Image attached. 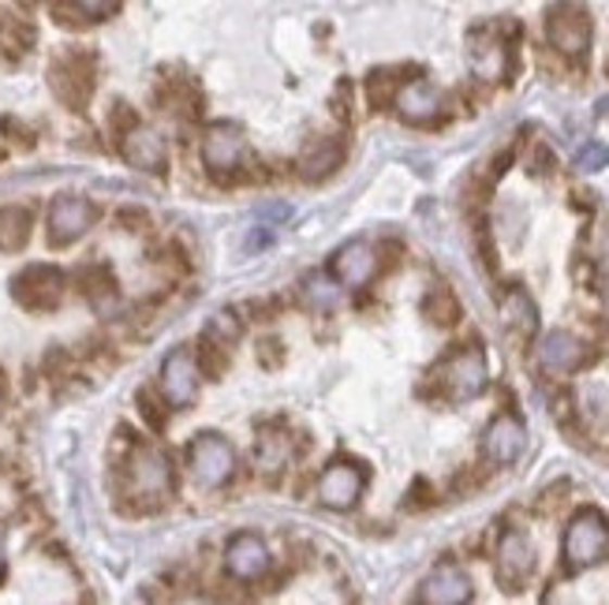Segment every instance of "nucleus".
Returning <instances> with one entry per match:
<instances>
[{"label":"nucleus","instance_id":"15","mask_svg":"<svg viewBox=\"0 0 609 605\" xmlns=\"http://www.w3.org/2000/svg\"><path fill=\"white\" fill-rule=\"evenodd\" d=\"M468 61L482 82H502L509 75V41L494 30H475L468 38Z\"/></svg>","mask_w":609,"mask_h":605},{"label":"nucleus","instance_id":"27","mask_svg":"<svg viewBox=\"0 0 609 605\" xmlns=\"http://www.w3.org/2000/svg\"><path fill=\"white\" fill-rule=\"evenodd\" d=\"M289 456H292V441H289V437L266 434V437L258 441V464L266 467V471L284 467V464H289Z\"/></svg>","mask_w":609,"mask_h":605},{"label":"nucleus","instance_id":"9","mask_svg":"<svg viewBox=\"0 0 609 605\" xmlns=\"http://www.w3.org/2000/svg\"><path fill=\"white\" fill-rule=\"evenodd\" d=\"M12 296L27 310H56L64 299V273L56 266H27L12 276Z\"/></svg>","mask_w":609,"mask_h":605},{"label":"nucleus","instance_id":"17","mask_svg":"<svg viewBox=\"0 0 609 605\" xmlns=\"http://www.w3.org/2000/svg\"><path fill=\"white\" fill-rule=\"evenodd\" d=\"M393 105H396V113H401V120L434 124L437 116H442V108H445V98H442V90H437L434 82L411 79L393 94Z\"/></svg>","mask_w":609,"mask_h":605},{"label":"nucleus","instance_id":"20","mask_svg":"<svg viewBox=\"0 0 609 605\" xmlns=\"http://www.w3.org/2000/svg\"><path fill=\"white\" fill-rule=\"evenodd\" d=\"M538 363H543V370H549V374H572V370H580L587 363V348H583L580 336H572L569 330H554L538 344Z\"/></svg>","mask_w":609,"mask_h":605},{"label":"nucleus","instance_id":"32","mask_svg":"<svg viewBox=\"0 0 609 605\" xmlns=\"http://www.w3.org/2000/svg\"><path fill=\"white\" fill-rule=\"evenodd\" d=\"M139 411H142V419L154 426V430H161V426H165V411H161V400L150 389L139 392Z\"/></svg>","mask_w":609,"mask_h":605},{"label":"nucleus","instance_id":"4","mask_svg":"<svg viewBox=\"0 0 609 605\" xmlns=\"http://www.w3.org/2000/svg\"><path fill=\"white\" fill-rule=\"evenodd\" d=\"M248 162V139L236 124H210L202 139V165L214 180L232 183L240 180V168Z\"/></svg>","mask_w":609,"mask_h":605},{"label":"nucleus","instance_id":"6","mask_svg":"<svg viewBox=\"0 0 609 605\" xmlns=\"http://www.w3.org/2000/svg\"><path fill=\"white\" fill-rule=\"evenodd\" d=\"M188 467L194 475V482L206 486V490H217L228 478L236 475V452L225 437L217 434H199L188 445Z\"/></svg>","mask_w":609,"mask_h":605},{"label":"nucleus","instance_id":"30","mask_svg":"<svg viewBox=\"0 0 609 605\" xmlns=\"http://www.w3.org/2000/svg\"><path fill=\"white\" fill-rule=\"evenodd\" d=\"M609 165V150L602 146V142H587V146L576 154V168L580 172H598V168Z\"/></svg>","mask_w":609,"mask_h":605},{"label":"nucleus","instance_id":"11","mask_svg":"<svg viewBox=\"0 0 609 605\" xmlns=\"http://www.w3.org/2000/svg\"><path fill=\"white\" fill-rule=\"evenodd\" d=\"M363 486H367V475H363L359 464H348V460H337L321 471L318 478V501L333 512H348L355 509V501L363 498Z\"/></svg>","mask_w":609,"mask_h":605},{"label":"nucleus","instance_id":"1","mask_svg":"<svg viewBox=\"0 0 609 605\" xmlns=\"http://www.w3.org/2000/svg\"><path fill=\"white\" fill-rule=\"evenodd\" d=\"M124 478H128V498L139 501V509H157L161 501L173 493V464L168 456L154 445H139L131 452L128 467H124Z\"/></svg>","mask_w":609,"mask_h":605},{"label":"nucleus","instance_id":"28","mask_svg":"<svg viewBox=\"0 0 609 605\" xmlns=\"http://www.w3.org/2000/svg\"><path fill=\"white\" fill-rule=\"evenodd\" d=\"M456 299L449 296V288H437V292H430V299H427V318L430 322H437V325H453L456 322Z\"/></svg>","mask_w":609,"mask_h":605},{"label":"nucleus","instance_id":"14","mask_svg":"<svg viewBox=\"0 0 609 605\" xmlns=\"http://www.w3.org/2000/svg\"><path fill=\"white\" fill-rule=\"evenodd\" d=\"M531 571H535V545L523 531H505L497 542V579L505 583V591H520Z\"/></svg>","mask_w":609,"mask_h":605},{"label":"nucleus","instance_id":"24","mask_svg":"<svg viewBox=\"0 0 609 605\" xmlns=\"http://www.w3.org/2000/svg\"><path fill=\"white\" fill-rule=\"evenodd\" d=\"M30 240V209L4 206L0 209V250H20Z\"/></svg>","mask_w":609,"mask_h":605},{"label":"nucleus","instance_id":"26","mask_svg":"<svg viewBox=\"0 0 609 605\" xmlns=\"http://www.w3.org/2000/svg\"><path fill=\"white\" fill-rule=\"evenodd\" d=\"M303 299H307L310 310H333L337 299H341V288H333V281L321 273H310L303 281Z\"/></svg>","mask_w":609,"mask_h":605},{"label":"nucleus","instance_id":"21","mask_svg":"<svg viewBox=\"0 0 609 605\" xmlns=\"http://www.w3.org/2000/svg\"><path fill=\"white\" fill-rule=\"evenodd\" d=\"M344 162V146L337 139H310L300 154V172L307 180H326L329 172H337Z\"/></svg>","mask_w":609,"mask_h":605},{"label":"nucleus","instance_id":"8","mask_svg":"<svg viewBox=\"0 0 609 605\" xmlns=\"http://www.w3.org/2000/svg\"><path fill=\"white\" fill-rule=\"evenodd\" d=\"M546 38L557 53L580 61L591 46V15L583 12L580 4H572V0H561V4H554L546 15Z\"/></svg>","mask_w":609,"mask_h":605},{"label":"nucleus","instance_id":"29","mask_svg":"<svg viewBox=\"0 0 609 605\" xmlns=\"http://www.w3.org/2000/svg\"><path fill=\"white\" fill-rule=\"evenodd\" d=\"M206 336H214L217 344H225V348H228V344L240 340V322H236V314H228V310H221V314L210 318Z\"/></svg>","mask_w":609,"mask_h":605},{"label":"nucleus","instance_id":"5","mask_svg":"<svg viewBox=\"0 0 609 605\" xmlns=\"http://www.w3.org/2000/svg\"><path fill=\"white\" fill-rule=\"evenodd\" d=\"M437 385L453 403L475 400L482 389H486V356L479 348H460L437 366Z\"/></svg>","mask_w":609,"mask_h":605},{"label":"nucleus","instance_id":"10","mask_svg":"<svg viewBox=\"0 0 609 605\" xmlns=\"http://www.w3.org/2000/svg\"><path fill=\"white\" fill-rule=\"evenodd\" d=\"M199 377L202 370L191 348L168 351V359L161 363V397L173 408H191L199 400Z\"/></svg>","mask_w":609,"mask_h":605},{"label":"nucleus","instance_id":"3","mask_svg":"<svg viewBox=\"0 0 609 605\" xmlns=\"http://www.w3.org/2000/svg\"><path fill=\"white\" fill-rule=\"evenodd\" d=\"M94 75H98L94 56L83 53V49H67L49 67V87H53V94L67 108H87L90 94H94Z\"/></svg>","mask_w":609,"mask_h":605},{"label":"nucleus","instance_id":"33","mask_svg":"<svg viewBox=\"0 0 609 605\" xmlns=\"http://www.w3.org/2000/svg\"><path fill=\"white\" fill-rule=\"evenodd\" d=\"M0 419H4V374H0Z\"/></svg>","mask_w":609,"mask_h":605},{"label":"nucleus","instance_id":"31","mask_svg":"<svg viewBox=\"0 0 609 605\" xmlns=\"http://www.w3.org/2000/svg\"><path fill=\"white\" fill-rule=\"evenodd\" d=\"M72 4L83 20H105V15H113L120 8V0H72Z\"/></svg>","mask_w":609,"mask_h":605},{"label":"nucleus","instance_id":"2","mask_svg":"<svg viewBox=\"0 0 609 605\" xmlns=\"http://www.w3.org/2000/svg\"><path fill=\"white\" fill-rule=\"evenodd\" d=\"M606 553H609V519L595 509L576 512L569 531H564V568L583 571L598 565Z\"/></svg>","mask_w":609,"mask_h":605},{"label":"nucleus","instance_id":"13","mask_svg":"<svg viewBox=\"0 0 609 605\" xmlns=\"http://www.w3.org/2000/svg\"><path fill=\"white\" fill-rule=\"evenodd\" d=\"M120 154H124V162H128L131 168H139V172H150V176H161L168 168L165 139H161L157 131L142 128L139 120H135L131 128L120 131Z\"/></svg>","mask_w":609,"mask_h":605},{"label":"nucleus","instance_id":"22","mask_svg":"<svg viewBox=\"0 0 609 605\" xmlns=\"http://www.w3.org/2000/svg\"><path fill=\"white\" fill-rule=\"evenodd\" d=\"M502 322L509 325L516 336H535V330H538L535 299H531L523 288H509L502 299Z\"/></svg>","mask_w":609,"mask_h":605},{"label":"nucleus","instance_id":"16","mask_svg":"<svg viewBox=\"0 0 609 605\" xmlns=\"http://www.w3.org/2000/svg\"><path fill=\"white\" fill-rule=\"evenodd\" d=\"M419 602L427 605H464L471 602V579L460 565H437L427 579L419 583Z\"/></svg>","mask_w":609,"mask_h":605},{"label":"nucleus","instance_id":"12","mask_svg":"<svg viewBox=\"0 0 609 605\" xmlns=\"http://www.w3.org/2000/svg\"><path fill=\"white\" fill-rule=\"evenodd\" d=\"M523 449H528V426L520 423V415H497L494 423L486 426V434H482V452H486L490 464L497 467H509L516 460L523 456Z\"/></svg>","mask_w":609,"mask_h":605},{"label":"nucleus","instance_id":"34","mask_svg":"<svg viewBox=\"0 0 609 605\" xmlns=\"http://www.w3.org/2000/svg\"><path fill=\"white\" fill-rule=\"evenodd\" d=\"M0 576H4V538H0Z\"/></svg>","mask_w":609,"mask_h":605},{"label":"nucleus","instance_id":"18","mask_svg":"<svg viewBox=\"0 0 609 605\" xmlns=\"http://www.w3.org/2000/svg\"><path fill=\"white\" fill-rule=\"evenodd\" d=\"M225 568L240 583H255L269 571V550L258 535H236L225 550Z\"/></svg>","mask_w":609,"mask_h":605},{"label":"nucleus","instance_id":"23","mask_svg":"<svg viewBox=\"0 0 609 605\" xmlns=\"http://www.w3.org/2000/svg\"><path fill=\"white\" fill-rule=\"evenodd\" d=\"M79 284H83V296L90 299V307L98 314H109L116 307V281L109 273V266H87L79 273Z\"/></svg>","mask_w":609,"mask_h":605},{"label":"nucleus","instance_id":"7","mask_svg":"<svg viewBox=\"0 0 609 605\" xmlns=\"http://www.w3.org/2000/svg\"><path fill=\"white\" fill-rule=\"evenodd\" d=\"M98 221V206L83 195H61L53 198L46 214V235H49V247H67L75 243L79 235H87L94 229Z\"/></svg>","mask_w":609,"mask_h":605},{"label":"nucleus","instance_id":"19","mask_svg":"<svg viewBox=\"0 0 609 605\" xmlns=\"http://www.w3.org/2000/svg\"><path fill=\"white\" fill-rule=\"evenodd\" d=\"M378 273V250L370 243L355 240L348 247L337 250L333 258V276L344 284V288H367Z\"/></svg>","mask_w":609,"mask_h":605},{"label":"nucleus","instance_id":"25","mask_svg":"<svg viewBox=\"0 0 609 605\" xmlns=\"http://www.w3.org/2000/svg\"><path fill=\"white\" fill-rule=\"evenodd\" d=\"M30 46H34V27H30V23L12 20V15H8V20H0V49H4L12 61L27 53Z\"/></svg>","mask_w":609,"mask_h":605}]
</instances>
